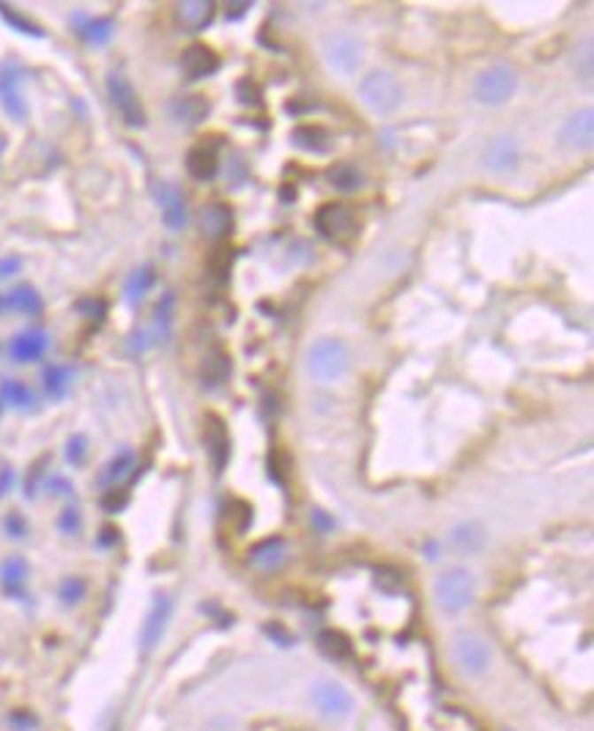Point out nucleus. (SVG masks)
Wrapping results in <instances>:
<instances>
[{
  "mask_svg": "<svg viewBox=\"0 0 594 731\" xmlns=\"http://www.w3.org/2000/svg\"><path fill=\"white\" fill-rule=\"evenodd\" d=\"M124 502H127V496H121V499H118V494L112 491L110 496H104V502H102V504H104L107 509H118V507H124Z\"/></svg>",
  "mask_w": 594,
  "mask_h": 731,
  "instance_id": "50",
  "label": "nucleus"
},
{
  "mask_svg": "<svg viewBox=\"0 0 594 731\" xmlns=\"http://www.w3.org/2000/svg\"><path fill=\"white\" fill-rule=\"evenodd\" d=\"M315 228L326 241H332V244H348L356 233H359V222H356L353 208L345 203H323L315 211Z\"/></svg>",
  "mask_w": 594,
  "mask_h": 731,
  "instance_id": "6",
  "label": "nucleus"
},
{
  "mask_svg": "<svg viewBox=\"0 0 594 731\" xmlns=\"http://www.w3.org/2000/svg\"><path fill=\"white\" fill-rule=\"evenodd\" d=\"M19 271H22V258L19 255H4L0 258V280H9Z\"/></svg>",
  "mask_w": 594,
  "mask_h": 731,
  "instance_id": "44",
  "label": "nucleus"
},
{
  "mask_svg": "<svg viewBox=\"0 0 594 731\" xmlns=\"http://www.w3.org/2000/svg\"><path fill=\"white\" fill-rule=\"evenodd\" d=\"M222 66V60L220 55L209 47V44H189L181 55V69L189 80H205V77H212L217 74Z\"/></svg>",
  "mask_w": 594,
  "mask_h": 731,
  "instance_id": "16",
  "label": "nucleus"
},
{
  "mask_svg": "<svg viewBox=\"0 0 594 731\" xmlns=\"http://www.w3.org/2000/svg\"><path fill=\"white\" fill-rule=\"evenodd\" d=\"M307 373L320 384L343 381L351 370V351L340 338H320L307 348Z\"/></svg>",
  "mask_w": 594,
  "mask_h": 731,
  "instance_id": "1",
  "label": "nucleus"
},
{
  "mask_svg": "<svg viewBox=\"0 0 594 731\" xmlns=\"http://www.w3.org/2000/svg\"><path fill=\"white\" fill-rule=\"evenodd\" d=\"M22 80H25V69L14 60H6L0 64V107L12 121H25L27 118V102L22 97Z\"/></svg>",
  "mask_w": 594,
  "mask_h": 731,
  "instance_id": "8",
  "label": "nucleus"
},
{
  "mask_svg": "<svg viewBox=\"0 0 594 731\" xmlns=\"http://www.w3.org/2000/svg\"><path fill=\"white\" fill-rule=\"evenodd\" d=\"M0 414H4V406H0Z\"/></svg>",
  "mask_w": 594,
  "mask_h": 731,
  "instance_id": "55",
  "label": "nucleus"
},
{
  "mask_svg": "<svg viewBox=\"0 0 594 731\" xmlns=\"http://www.w3.org/2000/svg\"><path fill=\"white\" fill-rule=\"evenodd\" d=\"M157 285V268L154 266H140L135 268L127 283H124V299L132 304V307H137V304L148 296V291H151Z\"/></svg>",
  "mask_w": 594,
  "mask_h": 731,
  "instance_id": "28",
  "label": "nucleus"
},
{
  "mask_svg": "<svg viewBox=\"0 0 594 731\" xmlns=\"http://www.w3.org/2000/svg\"><path fill=\"white\" fill-rule=\"evenodd\" d=\"M250 9H252L250 0H235V4H228V6H225V19H228V22H239L242 17L250 14Z\"/></svg>",
  "mask_w": 594,
  "mask_h": 731,
  "instance_id": "46",
  "label": "nucleus"
},
{
  "mask_svg": "<svg viewBox=\"0 0 594 731\" xmlns=\"http://www.w3.org/2000/svg\"><path fill=\"white\" fill-rule=\"evenodd\" d=\"M326 178H329V184L337 192H356V190H362V184H365L362 170L356 167L353 162H337V165H332L329 170H326Z\"/></svg>",
  "mask_w": 594,
  "mask_h": 731,
  "instance_id": "32",
  "label": "nucleus"
},
{
  "mask_svg": "<svg viewBox=\"0 0 594 731\" xmlns=\"http://www.w3.org/2000/svg\"><path fill=\"white\" fill-rule=\"evenodd\" d=\"M485 542H488V534H485V529L477 521H463L450 534V545L455 548L458 554H463V556L480 554L482 548H485Z\"/></svg>",
  "mask_w": 594,
  "mask_h": 731,
  "instance_id": "24",
  "label": "nucleus"
},
{
  "mask_svg": "<svg viewBox=\"0 0 594 731\" xmlns=\"http://www.w3.org/2000/svg\"><path fill=\"white\" fill-rule=\"evenodd\" d=\"M25 581H27V562L22 556H9L0 564V587H4L6 595L19 597L25 592Z\"/></svg>",
  "mask_w": 594,
  "mask_h": 731,
  "instance_id": "31",
  "label": "nucleus"
},
{
  "mask_svg": "<svg viewBox=\"0 0 594 731\" xmlns=\"http://www.w3.org/2000/svg\"><path fill=\"white\" fill-rule=\"evenodd\" d=\"M239 94H242V97H239V102H242V105H252V107H258V105L263 102V99H260V90H258L250 80H242V82H239Z\"/></svg>",
  "mask_w": 594,
  "mask_h": 731,
  "instance_id": "45",
  "label": "nucleus"
},
{
  "mask_svg": "<svg viewBox=\"0 0 594 731\" xmlns=\"http://www.w3.org/2000/svg\"><path fill=\"white\" fill-rule=\"evenodd\" d=\"M77 307L85 310L88 318H96V321H104V315H107V301L104 299H82Z\"/></svg>",
  "mask_w": 594,
  "mask_h": 731,
  "instance_id": "42",
  "label": "nucleus"
},
{
  "mask_svg": "<svg viewBox=\"0 0 594 731\" xmlns=\"http://www.w3.org/2000/svg\"><path fill=\"white\" fill-rule=\"evenodd\" d=\"M12 485H14V471L9 466L0 469V496H6L12 491Z\"/></svg>",
  "mask_w": 594,
  "mask_h": 731,
  "instance_id": "49",
  "label": "nucleus"
},
{
  "mask_svg": "<svg viewBox=\"0 0 594 731\" xmlns=\"http://www.w3.org/2000/svg\"><path fill=\"white\" fill-rule=\"evenodd\" d=\"M214 12H217V6L212 4V0H187V4L175 6L178 22H181L184 27H189V30H203L214 19Z\"/></svg>",
  "mask_w": 594,
  "mask_h": 731,
  "instance_id": "26",
  "label": "nucleus"
},
{
  "mask_svg": "<svg viewBox=\"0 0 594 731\" xmlns=\"http://www.w3.org/2000/svg\"><path fill=\"white\" fill-rule=\"evenodd\" d=\"M74 34L91 47H102L112 39L115 34V19L112 17H85V14H74L72 17Z\"/></svg>",
  "mask_w": 594,
  "mask_h": 731,
  "instance_id": "20",
  "label": "nucleus"
},
{
  "mask_svg": "<svg viewBox=\"0 0 594 731\" xmlns=\"http://www.w3.org/2000/svg\"><path fill=\"white\" fill-rule=\"evenodd\" d=\"M485 170L496 173V175H507V173H515L518 165H521V145L515 137L510 135H498L488 143L485 148Z\"/></svg>",
  "mask_w": 594,
  "mask_h": 731,
  "instance_id": "12",
  "label": "nucleus"
},
{
  "mask_svg": "<svg viewBox=\"0 0 594 731\" xmlns=\"http://www.w3.org/2000/svg\"><path fill=\"white\" fill-rule=\"evenodd\" d=\"M151 195L162 211V222L167 230H184L187 228V220H189V211H187V198L184 192L178 190L170 181H154L151 187Z\"/></svg>",
  "mask_w": 594,
  "mask_h": 731,
  "instance_id": "9",
  "label": "nucleus"
},
{
  "mask_svg": "<svg viewBox=\"0 0 594 731\" xmlns=\"http://www.w3.org/2000/svg\"><path fill=\"white\" fill-rule=\"evenodd\" d=\"M230 370H233L230 354L225 348H212V351H205V356L200 362V381H203V386L214 389L228 381Z\"/></svg>",
  "mask_w": 594,
  "mask_h": 731,
  "instance_id": "23",
  "label": "nucleus"
},
{
  "mask_svg": "<svg viewBox=\"0 0 594 731\" xmlns=\"http://www.w3.org/2000/svg\"><path fill=\"white\" fill-rule=\"evenodd\" d=\"M170 617H173V600L167 595H157L151 611H148V619L143 625V633H140V644L145 652H151L162 642Z\"/></svg>",
  "mask_w": 594,
  "mask_h": 731,
  "instance_id": "15",
  "label": "nucleus"
},
{
  "mask_svg": "<svg viewBox=\"0 0 594 731\" xmlns=\"http://www.w3.org/2000/svg\"><path fill=\"white\" fill-rule=\"evenodd\" d=\"M58 529H61L64 534H69V537H77L80 529H82V515H80V509L66 507V509L61 512V517H58Z\"/></svg>",
  "mask_w": 594,
  "mask_h": 731,
  "instance_id": "39",
  "label": "nucleus"
},
{
  "mask_svg": "<svg viewBox=\"0 0 594 731\" xmlns=\"http://www.w3.org/2000/svg\"><path fill=\"white\" fill-rule=\"evenodd\" d=\"M318 649L326 657H332V660H345L351 655L348 638L343 633H337V630H320L318 633Z\"/></svg>",
  "mask_w": 594,
  "mask_h": 731,
  "instance_id": "34",
  "label": "nucleus"
},
{
  "mask_svg": "<svg viewBox=\"0 0 594 731\" xmlns=\"http://www.w3.org/2000/svg\"><path fill=\"white\" fill-rule=\"evenodd\" d=\"M230 263H233L230 250H228V247H217V250H214V255H212V261H209V268H212V274H214V277H217L220 283H225V280H228V274H230Z\"/></svg>",
  "mask_w": 594,
  "mask_h": 731,
  "instance_id": "38",
  "label": "nucleus"
},
{
  "mask_svg": "<svg viewBox=\"0 0 594 731\" xmlns=\"http://www.w3.org/2000/svg\"><path fill=\"white\" fill-rule=\"evenodd\" d=\"M6 532H9V537H14V540H22V537L27 534V524H25V517H22L19 512H9V515H6Z\"/></svg>",
  "mask_w": 594,
  "mask_h": 731,
  "instance_id": "43",
  "label": "nucleus"
},
{
  "mask_svg": "<svg viewBox=\"0 0 594 731\" xmlns=\"http://www.w3.org/2000/svg\"><path fill=\"white\" fill-rule=\"evenodd\" d=\"M288 559V542L282 537H266L250 548V564L260 572H274Z\"/></svg>",
  "mask_w": 594,
  "mask_h": 731,
  "instance_id": "18",
  "label": "nucleus"
},
{
  "mask_svg": "<svg viewBox=\"0 0 594 731\" xmlns=\"http://www.w3.org/2000/svg\"><path fill=\"white\" fill-rule=\"evenodd\" d=\"M4 403L12 408H31L36 403V398L27 384H22L17 378H4L0 381V406Z\"/></svg>",
  "mask_w": 594,
  "mask_h": 731,
  "instance_id": "33",
  "label": "nucleus"
},
{
  "mask_svg": "<svg viewBox=\"0 0 594 731\" xmlns=\"http://www.w3.org/2000/svg\"><path fill=\"white\" fill-rule=\"evenodd\" d=\"M6 304L9 310L14 313H22V315H42L44 310V301H42V293L34 288V285H17L14 291L6 293Z\"/></svg>",
  "mask_w": 594,
  "mask_h": 731,
  "instance_id": "30",
  "label": "nucleus"
},
{
  "mask_svg": "<svg viewBox=\"0 0 594 731\" xmlns=\"http://www.w3.org/2000/svg\"><path fill=\"white\" fill-rule=\"evenodd\" d=\"M187 170L195 181H212L220 173L217 143H197L187 154Z\"/></svg>",
  "mask_w": 594,
  "mask_h": 731,
  "instance_id": "21",
  "label": "nucleus"
},
{
  "mask_svg": "<svg viewBox=\"0 0 594 731\" xmlns=\"http://www.w3.org/2000/svg\"><path fill=\"white\" fill-rule=\"evenodd\" d=\"M320 50H323V58H326V64H329V69L343 77H351L365 60V44L353 34H345V30H335V34L326 36Z\"/></svg>",
  "mask_w": 594,
  "mask_h": 731,
  "instance_id": "5",
  "label": "nucleus"
},
{
  "mask_svg": "<svg viewBox=\"0 0 594 731\" xmlns=\"http://www.w3.org/2000/svg\"><path fill=\"white\" fill-rule=\"evenodd\" d=\"M50 348V338L47 331L42 329H25V331H17L14 338L9 340V356L17 362V364H31V362H39Z\"/></svg>",
  "mask_w": 594,
  "mask_h": 731,
  "instance_id": "14",
  "label": "nucleus"
},
{
  "mask_svg": "<svg viewBox=\"0 0 594 731\" xmlns=\"http://www.w3.org/2000/svg\"><path fill=\"white\" fill-rule=\"evenodd\" d=\"M591 60H594V52H591V39H586V42H583V47H581V50H578V55H575V72H578L583 80H591V74H594Z\"/></svg>",
  "mask_w": 594,
  "mask_h": 731,
  "instance_id": "41",
  "label": "nucleus"
},
{
  "mask_svg": "<svg viewBox=\"0 0 594 731\" xmlns=\"http://www.w3.org/2000/svg\"><path fill=\"white\" fill-rule=\"evenodd\" d=\"M203 439H205V449H209V458H212V466L214 471L220 474L230 458V439H228V428L225 422L217 416V414H209L205 416V431H203Z\"/></svg>",
  "mask_w": 594,
  "mask_h": 731,
  "instance_id": "17",
  "label": "nucleus"
},
{
  "mask_svg": "<svg viewBox=\"0 0 594 731\" xmlns=\"http://www.w3.org/2000/svg\"><path fill=\"white\" fill-rule=\"evenodd\" d=\"M115 534H118L115 529H104V537H102V545H110V542H115V540H118Z\"/></svg>",
  "mask_w": 594,
  "mask_h": 731,
  "instance_id": "52",
  "label": "nucleus"
},
{
  "mask_svg": "<svg viewBox=\"0 0 594 731\" xmlns=\"http://www.w3.org/2000/svg\"><path fill=\"white\" fill-rule=\"evenodd\" d=\"M72 378H74V370L66 368V364H47L42 370V389L50 400H64L72 386Z\"/></svg>",
  "mask_w": 594,
  "mask_h": 731,
  "instance_id": "27",
  "label": "nucleus"
},
{
  "mask_svg": "<svg viewBox=\"0 0 594 731\" xmlns=\"http://www.w3.org/2000/svg\"><path fill=\"white\" fill-rule=\"evenodd\" d=\"M197 222H200V230L212 241H222L233 233V211L228 203H209L200 208Z\"/></svg>",
  "mask_w": 594,
  "mask_h": 731,
  "instance_id": "19",
  "label": "nucleus"
},
{
  "mask_svg": "<svg viewBox=\"0 0 594 731\" xmlns=\"http://www.w3.org/2000/svg\"><path fill=\"white\" fill-rule=\"evenodd\" d=\"M170 113L178 124L184 127H197L203 124L205 118L212 113V102L205 99L203 94H187V97H178L173 105H170Z\"/></svg>",
  "mask_w": 594,
  "mask_h": 731,
  "instance_id": "22",
  "label": "nucleus"
},
{
  "mask_svg": "<svg viewBox=\"0 0 594 731\" xmlns=\"http://www.w3.org/2000/svg\"><path fill=\"white\" fill-rule=\"evenodd\" d=\"M50 487H52L50 494H55V496H69V494H72V482L64 479V477H52V479H50Z\"/></svg>",
  "mask_w": 594,
  "mask_h": 731,
  "instance_id": "48",
  "label": "nucleus"
},
{
  "mask_svg": "<svg viewBox=\"0 0 594 731\" xmlns=\"http://www.w3.org/2000/svg\"><path fill=\"white\" fill-rule=\"evenodd\" d=\"M85 592H88V584L82 581V578L80 575H69V578H64L61 589H58V597H61L64 605H77L85 597Z\"/></svg>",
  "mask_w": 594,
  "mask_h": 731,
  "instance_id": "37",
  "label": "nucleus"
},
{
  "mask_svg": "<svg viewBox=\"0 0 594 731\" xmlns=\"http://www.w3.org/2000/svg\"><path fill=\"white\" fill-rule=\"evenodd\" d=\"M518 90V72L510 64H493L474 77V99L488 107L507 105Z\"/></svg>",
  "mask_w": 594,
  "mask_h": 731,
  "instance_id": "4",
  "label": "nucleus"
},
{
  "mask_svg": "<svg viewBox=\"0 0 594 731\" xmlns=\"http://www.w3.org/2000/svg\"><path fill=\"white\" fill-rule=\"evenodd\" d=\"M425 551H428V559H430V562H436V559H438V542H433V540H430V542L425 545Z\"/></svg>",
  "mask_w": 594,
  "mask_h": 731,
  "instance_id": "51",
  "label": "nucleus"
},
{
  "mask_svg": "<svg viewBox=\"0 0 594 731\" xmlns=\"http://www.w3.org/2000/svg\"><path fill=\"white\" fill-rule=\"evenodd\" d=\"M559 143L570 151H589L594 143V110L583 107L564 121L559 129Z\"/></svg>",
  "mask_w": 594,
  "mask_h": 731,
  "instance_id": "13",
  "label": "nucleus"
},
{
  "mask_svg": "<svg viewBox=\"0 0 594 731\" xmlns=\"http://www.w3.org/2000/svg\"><path fill=\"white\" fill-rule=\"evenodd\" d=\"M173 307H175V293L167 291L159 301H157V310H154V323L151 329H148V340H151V346H159L167 340V334H170V323H173Z\"/></svg>",
  "mask_w": 594,
  "mask_h": 731,
  "instance_id": "29",
  "label": "nucleus"
},
{
  "mask_svg": "<svg viewBox=\"0 0 594 731\" xmlns=\"http://www.w3.org/2000/svg\"><path fill=\"white\" fill-rule=\"evenodd\" d=\"M4 151H6V140H4V135H0V157H4Z\"/></svg>",
  "mask_w": 594,
  "mask_h": 731,
  "instance_id": "54",
  "label": "nucleus"
},
{
  "mask_svg": "<svg viewBox=\"0 0 594 731\" xmlns=\"http://www.w3.org/2000/svg\"><path fill=\"white\" fill-rule=\"evenodd\" d=\"M405 90L392 72H370L359 82V99L375 115H392L403 105Z\"/></svg>",
  "mask_w": 594,
  "mask_h": 731,
  "instance_id": "3",
  "label": "nucleus"
},
{
  "mask_svg": "<svg viewBox=\"0 0 594 731\" xmlns=\"http://www.w3.org/2000/svg\"><path fill=\"white\" fill-rule=\"evenodd\" d=\"M312 702L323 718H332V720L348 718L353 712V696L340 682H329V680L318 682L312 688Z\"/></svg>",
  "mask_w": 594,
  "mask_h": 731,
  "instance_id": "10",
  "label": "nucleus"
},
{
  "mask_svg": "<svg viewBox=\"0 0 594 731\" xmlns=\"http://www.w3.org/2000/svg\"><path fill=\"white\" fill-rule=\"evenodd\" d=\"M135 466V452L132 449H121L115 458L104 466V471L99 474V485H115L118 479H124L129 474V469Z\"/></svg>",
  "mask_w": 594,
  "mask_h": 731,
  "instance_id": "35",
  "label": "nucleus"
},
{
  "mask_svg": "<svg viewBox=\"0 0 594 731\" xmlns=\"http://www.w3.org/2000/svg\"><path fill=\"white\" fill-rule=\"evenodd\" d=\"M312 526H315L318 532L326 534V532H332V529L337 526V521H335V517L326 515L323 509H312Z\"/></svg>",
  "mask_w": 594,
  "mask_h": 731,
  "instance_id": "47",
  "label": "nucleus"
},
{
  "mask_svg": "<svg viewBox=\"0 0 594 731\" xmlns=\"http://www.w3.org/2000/svg\"><path fill=\"white\" fill-rule=\"evenodd\" d=\"M107 97L112 102V107L121 115V121L132 129H140L145 127V110H143V102L137 97L135 85L129 82V77L124 72H110L107 74Z\"/></svg>",
  "mask_w": 594,
  "mask_h": 731,
  "instance_id": "7",
  "label": "nucleus"
},
{
  "mask_svg": "<svg viewBox=\"0 0 594 731\" xmlns=\"http://www.w3.org/2000/svg\"><path fill=\"white\" fill-rule=\"evenodd\" d=\"M290 140H293L296 148H302V151H307V154H315V157H323V154H329V151H332V137H329V132H326L323 127H312V124L296 127L293 135H290Z\"/></svg>",
  "mask_w": 594,
  "mask_h": 731,
  "instance_id": "25",
  "label": "nucleus"
},
{
  "mask_svg": "<svg viewBox=\"0 0 594 731\" xmlns=\"http://www.w3.org/2000/svg\"><path fill=\"white\" fill-rule=\"evenodd\" d=\"M0 17H4L6 25L14 27L17 34H22V36H34V39H44V30H42L36 22H31L27 17H22L17 9H12V6H6V4H0Z\"/></svg>",
  "mask_w": 594,
  "mask_h": 731,
  "instance_id": "36",
  "label": "nucleus"
},
{
  "mask_svg": "<svg viewBox=\"0 0 594 731\" xmlns=\"http://www.w3.org/2000/svg\"><path fill=\"white\" fill-rule=\"evenodd\" d=\"M4 310H9V304H6V296L0 293V315H4Z\"/></svg>",
  "mask_w": 594,
  "mask_h": 731,
  "instance_id": "53",
  "label": "nucleus"
},
{
  "mask_svg": "<svg viewBox=\"0 0 594 731\" xmlns=\"http://www.w3.org/2000/svg\"><path fill=\"white\" fill-rule=\"evenodd\" d=\"M455 663L460 665V672L468 677H482L490 665V647L482 642L480 635H460L452 647Z\"/></svg>",
  "mask_w": 594,
  "mask_h": 731,
  "instance_id": "11",
  "label": "nucleus"
},
{
  "mask_svg": "<svg viewBox=\"0 0 594 731\" xmlns=\"http://www.w3.org/2000/svg\"><path fill=\"white\" fill-rule=\"evenodd\" d=\"M85 455H88V439L82 433H74L69 441H66V461L72 466H80L85 461Z\"/></svg>",
  "mask_w": 594,
  "mask_h": 731,
  "instance_id": "40",
  "label": "nucleus"
},
{
  "mask_svg": "<svg viewBox=\"0 0 594 731\" xmlns=\"http://www.w3.org/2000/svg\"><path fill=\"white\" fill-rule=\"evenodd\" d=\"M436 603L444 614H463L466 608L477 597V578L474 572L463 564L447 567L438 578H436Z\"/></svg>",
  "mask_w": 594,
  "mask_h": 731,
  "instance_id": "2",
  "label": "nucleus"
}]
</instances>
